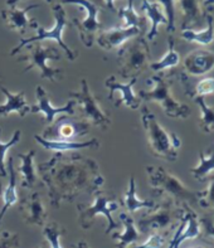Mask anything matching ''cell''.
<instances>
[{"instance_id": "9c48e42d", "label": "cell", "mask_w": 214, "mask_h": 248, "mask_svg": "<svg viewBox=\"0 0 214 248\" xmlns=\"http://www.w3.org/2000/svg\"><path fill=\"white\" fill-rule=\"evenodd\" d=\"M120 73L123 78H138V75L150 66V49L144 38L136 37L132 43L123 46L119 52Z\"/></svg>"}, {"instance_id": "4dcf8cb0", "label": "cell", "mask_w": 214, "mask_h": 248, "mask_svg": "<svg viewBox=\"0 0 214 248\" xmlns=\"http://www.w3.org/2000/svg\"><path fill=\"white\" fill-rule=\"evenodd\" d=\"M199 3L200 0H179L185 25H193V23L199 20V16H200Z\"/></svg>"}, {"instance_id": "e575fe53", "label": "cell", "mask_w": 214, "mask_h": 248, "mask_svg": "<svg viewBox=\"0 0 214 248\" xmlns=\"http://www.w3.org/2000/svg\"><path fill=\"white\" fill-rule=\"evenodd\" d=\"M198 204L204 209L214 212V178H212L204 190L198 192Z\"/></svg>"}, {"instance_id": "f546056e", "label": "cell", "mask_w": 214, "mask_h": 248, "mask_svg": "<svg viewBox=\"0 0 214 248\" xmlns=\"http://www.w3.org/2000/svg\"><path fill=\"white\" fill-rule=\"evenodd\" d=\"M119 16L123 18V20H125V27L123 28L135 27V28H138L142 31V28L146 24V19L142 18L141 16H138V13H136L135 8L132 5V0H129L127 6L119 10Z\"/></svg>"}, {"instance_id": "9a60e30c", "label": "cell", "mask_w": 214, "mask_h": 248, "mask_svg": "<svg viewBox=\"0 0 214 248\" xmlns=\"http://www.w3.org/2000/svg\"><path fill=\"white\" fill-rule=\"evenodd\" d=\"M138 78H131L127 83H120L117 82L115 76H110L107 77L105 81V86L110 90V94H108V100H112V96L115 92H120V98L115 101V106L119 107L121 105L129 107L131 110H136L141 105V100L138 96H136L132 91V87L136 83Z\"/></svg>"}, {"instance_id": "d6986e66", "label": "cell", "mask_w": 214, "mask_h": 248, "mask_svg": "<svg viewBox=\"0 0 214 248\" xmlns=\"http://www.w3.org/2000/svg\"><path fill=\"white\" fill-rule=\"evenodd\" d=\"M37 154L35 150L28 151L27 154H19L18 157L20 160L18 169H15L16 175L20 176V186L24 189H33L39 184L37 173L34 170V156Z\"/></svg>"}, {"instance_id": "74e56055", "label": "cell", "mask_w": 214, "mask_h": 248, "mask_svg": "<svg viewBox=\"0 0 214 248\" xmlns=\"http://www.w3.org/2000/svg\"><path fill=\"white\" fill-rule=\"evenodd\" d=\"M165 242H167L165 236L159 234V233H154V234H150L146 242H144L142 245L134 246L131 248H161L165 245Z\"/></svg>"}, {"instance_id": "603a6c76", "label": "cell", "mask_w": 214, "mask_h": 248, "mask_svg": "<svg viewBox=\"0 0 214 248\" xmlns=\"http://www.w3.org/2000/svg\"><path fill=\"white\" fill-rule=\"evenodd\" d=\"M120 220L122 222V226L125 228V231L122 233H113L112 234V238L119 241L116 247L127 248L129 246L135 245L138 239H140V237H141V233L138 232V227H136L132 217L127 213H121L120 214Z\"/></svg>"}, {"instance_id": "3957f363", "label": "cell", "mask_w": 214, "mask_h": 248, "mask_svg": "<svg viewBox=\"0 0 214 248\" xmlns=\"http://www.w3.org/2000/svg\"><path fill=\"white\" fill-rule=\"evenodd\" d=\"M146 173L154 194L174 202L175 204H198V192H193L192 189L183 184L179 178L167 171L164 168L149 165Z\"/></svg>"}, {"instance_id": "7c38bea8", "label": "cell", "mask_w": 214, "mask_h": 248, "mask_svg": "<svg viewBox=\"0 0 214 248\" xmlns=\"http://www.w3.org/2000/svg\"><path fill=\"white\" fill-rule=\"evenodd\" d=\"M62 4H75L87 12V16L83 20L78 18L73 19V24L78 29L79 38L87 48L93 46L94 39L97 38L101 31V24L97 19L98 6L94 3H91L90 0H62Z\"/></svg>"}, {"instance_id": "5bb4252c", "label": "cell", "mask_w": 214, "mask_h": 248, "mask_svg": "<svg viewBox=\"0 0 214 248\" xmlns=\"http://www.w3.org/2000/svg\"><path fill=\"white\" fill-rule=\"evenodd\" d=\"M19 211L23 214V220L31 226H44L47 222L48 211L39 193L25 195L20 201Z\"/></svg>"}, {"instance_id": "d590c367", "label": "cell", "mask_w": 214, "mask_h": 248, "mask_svg": "<svg viewBox=\"0 0 214 248\" xmlns=\"http://www.w3.org/2000/svg\"><path fill=\"white\" fill-rule=\"evenodd\" d=\"M20 246L18 233L0 231V248H18Z\"/></svg>"}, {"instance_id": "bcb514c9", "label": "cell", "mask_w": 214, "mask_h": 248, "mask_svg": "<svg viewBox=\"0 0 214 248\" xmlns=\"http://www.w3.org/2000/svg\"><path fill=\"white\" fill-rule=\"evenodd\" d=\"M168 248H174V238L171 239V241H170V243H169V247Z\"/></svg>"}, {"instance_id": "7402d4cb", "label": "cell", "mask_w": 214, "mask_h": 248, "mask_svg": "<svg viewBox=\"0 0 214 248\" xmlns=\"http://www.w3.org/2000/svg\"><path fill=\"white\" fill-rule=\"evenodd\" d=\"M142 13H145V16L150 19V31L148 33V39L153 41L159 33V25L161 24H168V19L165 13H164L163 8L160 4L150 1V0H142L141 5Z\"/></svg>"}, {"instance_id": "7dc6e473", "label": "cell", "mask_w": 214, "mask_h": 248, "mask_svg": "<svg viewBox=\"0 0 214 248\" xmlns=\"http://www.w3.org/2000/svg\"><path fill=\"white\" fill-rule=\"evenodd\" d=\"M3 194V186H1V184H0V195Z\"/></svg>"}, {"instance_id": "7bdbcfd3", "label": "cell", "mask_w": 214, "mask_h": 248, "mask_svg": "<svg viewBox=\"0 0 214 248\" xmlns=\"http://www.w3.org/2000/svg\"><path fill=\"white\" fill-rule=\"evenodd\" d=\"M105 3H106L107 8H110L111 10H115V12H116V8L113 5V0H105Z\"/></svg>"}, {"instance_id": "ee69618b", "label": "cell", "mask_w": 214, "mask_h": 248, "mask_svg": "<svg viewBox=\"0 0 214 248\" xmlns=\"http://www.w3.org/2000/svg\"><path fill=\"white\" fill-rule=\"evenodd\" d=\"M38 248H50L49 245H48L47 241H44V242H42V245H39V247Z\"/></svg>"}, {"instance_id": "1f68e13d", "label": "cell", "mask_w": 214, "mask_h": 248, "mask_svg": "<svg viewBox=\"0 0 214 248\" xmlns=\"http://www.w3.org/2000/svg\"><path fill=\"white\" fill-rule=\"evenodd\" d=\"M43 227V236L47 239L49 247L62 248V246H61V237L64 234L66 230H64L62 226H60V224L57 223V222L44 224Z\"/></svg>"}, {"instance_id": "ac0fdd59", "label": "cell", "mask_w": 214, "mask_h": 248, "mask_svg": "<svg viewBox=\"0 0 214 248\" xmlns=\"http://www.w3.org/2000/svg\"><path fill=\"white\" fill-rule=\"evenodd\" d=\"M39 4H31L24 9H16L15 6H12L10 9H4L1 10V18H3L4 22L6 23V25L9 28L14 29V31H19L20 34H25L27 29L33 24V19L28 18V13L31 9H35V8H39Z\"/></svg>"}, {"instance_id": "7a4b0ae2", "label": "cell", "mask_w": 214, "mask_h": 248, "mask_svg": "<svg viewBox=\"0 0 214 248\" xmlns=\"http://www.w3.org/2000/svg\"><path fill=\"white\" fill-rule=\"evenodd\" d=\"M141 121L153 155L163 160L175 161L179 156L178 150L182 145L180 139L174 132L163 127L154 113L146 106H142L141 108Z\"/></svg>"}, {"instance_id": "f6af8a7d", "label": "cell", "mask_w": 214, "mask_h": 248, "mask_svg": "<svg viewBox=\"0 0 214 248\" xmlns=\"http://www.w3.org/2000/svg\"><path fill=\"white\" fill-rule=\"evenodd\" d=\"M193 248H212V247H208V246H204V245H199V246H195V247Z\"/></svg>"}, {"instance_id": "e0dca14e", "label": "cell", "mask_w": 214, "mask_h": 248, "mask_svg": "<svg viewBox=\"0 0 214 248\" xmlns=\"http://www.w3.org/2000/svg\"><path fill=\"white\" fill-rule=\"evenodd\" d=\"M183 64L188 75H207L214 68V52L207 49H195L184 58Z\"/></svg>"}, {"instance_id": "277c9868", "label": "cell", "mask_w": 214, "mask_h": 248, "mask_svg": "<svg viewBox=\"0 0 214 248\" xmlns=\"http://www.w3.org/2000/svg\"><path fill=\"white\" fill-rule=\"evenodd\" d=\"M175 203L164 199L160 204H155L150 212L138 219V230L141 234L159 233L163 236L169 234L176 226H179L184 211H178Z\"/></svg>"}, {"instance_id": "b9f144b4", "label": "cell", "mask_w": 214, "mask_h": 248, "mask_svg": "<svg viewBox=\"0 0 214 248\" xmlns=\"http://www.w3.org/2000/svg\"><path fill=\"white\" fill-rule=\"evenodd\" d=\"M73 247H75V248H90V247H88L87 243L85 242V241H81V242L76 243V245H73Z\"/></svg>"}, {"instance_id": "52a82bcc", "label": "cell", "mask_w": 214, "mask_h": 248, "mask_svg": "<svg viewBox=\"0 0 214 248\" xmlns=\"http://www.w3.org/2000/svg\"><path fill=\"white\" fill-rule=\"evenodd\" d=\"M71 98L76 100V107H78L79 119L85 120L91 126L98 127L101 130H107L111 126L108 112L102 108L100 98L94 96L93 92L90 90L87 81L82 79L81 90L77 92H71Z\"/></svg>"}, {"instance_id": "8fae6325", "label": "cell", "mask_w": 214, "mask_h": 248, "mask_svg": "<svg viewBox=\"0 0 214 248\" xmlns=\"http://www.w3.org/2000/svg\"><path fill=\"white\" fill-rule=\"evenodd\" d=\"M91 125L82 119H77L73 115H61L57 121L46 127L42 138L49 141H76L90 132Z\"/></svg>"}, {"instance_id": "f35d334b", "label": "cell", "mask_w": 214, "mask_h": 248, "mask_svg": "<svg viewBox=\"0 0 214 248\" xmlns=\"http://www.w3.org/2000/svg\"><path fill=\"white\" fill-rule=\"evenodd\" d=\"M201 226L204 227L205 233H207V236L213 237L214 238V224L209 218H203L201 219Z\"/></svg>"}, {"instance_id": "6da1fadb", "label": "cell", "mask_w": 214, "mask_h": 248, "mask_svg": "<svg viewBox=\"0 0 214 248\" xmlns=\"http://www.w3.org/2000/svg\"><path fill=\"white\" fill-rule=\"evenodd\" d=\"M41 180L48 189L49 203L60 208L86 193L92 195L102 188L105 178L98 164L78 153H56L49 160L38 165Z\"/></svg>"}, {"instance_id": "44dd1931", "label": "cell", "mask_w": 214, "mask_h": 248, "mask_svg": "<svg viewBox=\"0 0 214 248\" xmlns=\"http://www.w3.org/2000/svg\"><path fill=\"white\" fill-rule=\"evenodd\" d=\"M34 140L38 144L42 145L44 149L56 153H69V151L81 150V149H98L100 148V141L97 139H92L88 141L78 142V141H49L42 138L41 135H34Z\"/></svg>"}, {"instance_id": "ffe728a7", "label": "cell", "mask_w": 214, "mask_h": 248, "mask_svg": "<svg viewBox=\"0 0 214 248\" xmlns=\"http://www.w3.org/2000/svg\"><path fill=\"white\" fill-rule=\"evenodd\" d=\"M0 91L6 96V102L4 105H0V117L9 116L12 112H16L19 116L24 117L31 112V106L25 101L24 91H20L18 93H13L4 86H0Z\"/></svg>"}, {"instance_id": "cb8c5ba5", "label": "cell", "mask_w": 214, "mask_h": 248, "mask_svg": "<svg viewBox=\"0 0 214 248\" xmlns=\"http://www.w3.org/2000/svg\"><path fill=\"white\" fill-rule=\"evenodd\" d=\"M121 207H123L127 212V214H134L138 209H153L155 207V203L153 201H142L138 199L136 195V183L135 178L131 176L129 182V188L126 190L122 199H120Z\"/></svg>"}, {"instance_id": "836d02e7", "label": "cell", "mask_w": 214, "mask_h": 248, "mask_svg": "<svg viewBox=\"0 0 214 248\" xmlns=\"http://www.w3.org/2000/svg\"><path fill=\"white\" fill-rule=\"evenodd\" d=\"M154 3L160 4L168 19L167 31L168 33H173L175 31V1L176 0H150Z\"/></svg>"}, {"instance_id": "8992f818", "label": "cell", "mask_w": 214, "mask_h": 248, "mask_svg": "<svg viewBox=\"0 0 214 248\" xmlns=\"http://www.w3.org/2000/svg\"><path fill=\"white\" fill-rule=\"evenodd\" d=\"M151 88L148 91L138 92L140 100L156 102L165 112V115L173 119H188L190 108L186 105L176 101L171 94V85L164 76L155 75L148 79Z\"/></svg>"}, {"instance_id": "2e32d148", "label": "cell", "mask_w": 214, "mask_h": 248, "mask_svg": "<svg viewBox=\"0 0 214 248\" xmlns=\"http://www.w3.org/2000/svg\"><path fill=\"white\" fill-rule=\"evenodd\" d=\"M141 34V31L135 27L131 28H111L100 31L97 35V43L101 48L106 50H112L122 47L127 41Z\"/></svg>"}, {"instance_id": "c3c4849f", "label": "cell", "mask_w": 214, "mask_h": 248, "mask_svg": "<svg viewBox=\"0 0 214 248\" xmlns=\"http://www.w3.org/2000/svg\"><path fill=\"white\" fill-rule=\"evenodd\" d=\"M96 1H98V0H96Z\"/></svg>"}, {"instance_id": "60d3db41", "label": "cell", "mask_w": 214, "mask_h": 248, "mask_svg": "<svg viewBox=\"0 0 214 248\" xmlns=\"http://www.w3.org/2000/svg\"><path fill=\"white\" fill-rule=\"evenodd\" d=\"M18 1H20V0H6V4L9 6H15V4L18 3ZM47 3H52V0H46Z\"/></svg>"}, {"instance_id": "ab89813d", "label": "cell", "mask_w": 214, "mask_h": 248, "mask_svg": "<svg viewBox=\"0 0 214 248\" xmlns=\"http://www.w3.org/2000/svg\"><path fill=\"white\" fill-rule=\"evenodd\" d=\"M203 4L207 9H212L214 6V0H203Z\"/></svg>"}, {"instance_id": "484cf974", "label": "cell", "mask_w": 214, "mask_h": 248, "mask_svg": "<svg viewBox=\"0 0 214 248\" xmlns=\"http://www.w3.org/2000/svg\"><path fill=\"white\" fill-rule=\"evenodd\" d=\"M182 38L186 42L198 43L200 46H208L214 41V23L213 16H207V27L201 31H193V29H183Z\"/></svg>"}, {"instance_id": "30bf717a", "label": "cell", "mask_w": 214, "mask_h": 248, "mask_svg": "<svg viewBox=\"0 0 214 248\" xmlns=\"http://www.w3.org/2000/svg\"><path fill=\"white\" fill-rule=\"evenodd\" d=\"M28 47V53L23 54L18 58L19 62H25L27 67L24 72H29L31 69L38 68L41 73V78L49 79L56 82L58 77H63V71L58 68H52L47 64L48 61H60L62 58L60 50L52 46H42L39 43H33Z\"/></svg>"}, {"instance_id": "f1b7e54d", "label": "cell", "mask_w": 214, "mask_h": 248, "mask_svg": "<svg viewBox=\"0 0 214 248\" xmlns=\"http://www.w3.org/2000/svg\"><path fill=\"white\" fill-rule=\"evenodd\" d=\"M195 102L200 108V121H199L200 129L207 134L214 131V107L207 105L204 97L197 96Z\"/></svg>"}, {"instance_id": "d4e9b609", "label": "cell", "mask_w": 214, "mask_h": 248, "mask_svg": "<svg viewBox=\"0 0 214 248\" xmlns=\"http://www.w3.org/2000/svg\"><path fill=\"white\" fill-rule=\"evenodd\" d=\"M8 171H9V183L8 186L3 193V201L4 205L0 211V226H1V220H3L4 216L8 212L13 204H15L18 201V194H16V180H18V175H16L15 168H14V159L12 156L8 157Z\"/></svg>"}, {"instance_id": "83f0119b", "label": "cell", "mask_w": 214, "mask_h": 248, "mask_svg": "<svg viewBox=\"0 0 214 248\" xmlns=\"http://www.w3.org/2000/svg\"><path fill=\"white\" fill-rule=\"evenodd\" d=\"M180 62L179 53L176 52L175 48H174V39L173 37H169V49L160 61L157 62L150 63V68L155 72H161V71H165L168 68H173V67L178 66Z\"/></svg>"}, {"instance_id": "d6a6232c", "label": "cell", "mask_w": 214, "mask_h": 248, "mask_svg": "<svg viewBox=\"0 0 214 248\" xmlns=\"http://www.w3.org/2000/svg\"><path fill=\"white\" fill-rule=\"evenodd\" d=\"M20 136H22V131L20 130H16L14 134H13L12 139H10L8 142L1 141V127H0V176L1 178H5L6 176V165H5V155L8 153L10 148H13L14 145H16L20 140Z\"/></svg>"}, {"instance_id": "4316f807", "label": "cell", "mask_w": 214, "mask_h": 248, "mask_svg": "<svg viewBox=\"0 0 214 248\" xmlns=\"http://www.w3.org/2000/svg\"><path fill=\"white\" fill-rule=\"evenodd\" d=\"M214 171V151L208 154L200 153L199 154V164L190 170L192 175L198 182H205Z\"/></svg>"}, {"instance_id": "5b68a950", "label": "cell", "mask_w": 214, "mask_h": 248, "mask_svg": "<svg viewBox=\"0 0 214 248\" xmlns=\"http://www.w3.org/2000/svg\"><path fill=\"white\" fill-rule=\"evenodd\" d=\"M93 203L90 205L78 204L77 212H78V223L83 230H90L93 226V220L97 216H105L108 222V227L105 231V234H110L112 230L119 228V224L113 220L112 213L121 207L120 199L116 194L106 192V190H97L92 194Z\"/></svg>"}, {"instance_id": "8d00e7d4", "label": "cell", "mask_w": 214, "mask_h": 248, "mask_svg": "<svg viewBox=\"0 0 214 248\" xmlns=\"http://www.w3.org/2000/svg\"><path fill=\"white\" fill-rule=\"evenodd\" d=\"M195 94L198 97H205L209 94H214V77H207L198 82L195 87Z\"/></svg>"}, {"instance_id": "ba28073f", "label": "cell", "mask_w": 214, "mask_h": 248, "mask_svg": "<svg viewBox=\"0 0 214 248\" xmlns=\"http://www.w3.org/2000/svg\"><path fill=\"white\" fill-rule=\"evenodd\" d=\"M53 14H54V19H56V24H54L53 28L47 31V29H44L43 27H41V25L38 24V23L34 20L33 24H31V28H35V31H37V35L31 38H22V39L19 41L18 46H16L14 49L10 50V56H15V54H18L19 52L22 50L23 47H27V46H29V44L31 43H35V42L44 41V39H54V41H56L57 43L60 44L61 47H62V49L64 50V53L67 54L68 60L75 61L76 58H77V56H78V53H77L76 50L71 49V48H69L68 46L63 42V38H62L63 29L66 28L68 22H67V19H66V12H64V9H63L61 4H56V5L53 6Z\"/></svg>"}, {"instance_id": "4fadbf2b", "label": "cell", "mask_w": 214, "mask_h": 248, "mask_svg": "<svg viewBox=\"0 0 214 248\" xmlns=\"http://www.w3.org/2000/svg\"><path fill=\"white\" fill-rule=\"evenodd\" d=\"M35 94H37V105L31 107V112L41 113L46 124L53 123L57 115H75L76 113V100L73 98H71L64 106L54 107L50 104L47 91L42 86H38Z\"/></svg>"}]
</instances>
